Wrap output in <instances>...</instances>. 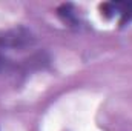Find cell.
<instances>
[{"mask_svg": "<svg viewBox=\"0 0 132 131\" xmlns=\"http://www.w3.org/2000/svg\"><path fill=\"white\" fill-rule=\"evenodd\" d=\"M9 60L5 57V56H2L0 54V72H3V71H8L9 69Z\"/></svg>", "mask_w": 132, "mask_h": 131, "instance_id": "obj_4", "label": "cell"}, {"mask_svg": "<svg viewBox=\"0 0 132 131\" xmlns=\"http://www.w3.org/2000/svg\"><path fill=\"white\" fill-rule=\"evenodd\" d=\"M57 14H59V17L68 23V25H71V26H75L77 25V16H75V11H74V8H72V5H62L59 9H57Z\"/></svg>", "mask_w": 132, "mask_h": 131, "instance_id": "obj_2", "label": "cell"}, {"mask_svg": "<svg viewBox=\"0 0 132 131\" xmlns=\"http://www.w3.org/2000/svg\"><path fill=\"white\" fill-rule=\"evenodd\" d=\"M117 12H120V26H125L126 23L132 22V2H125V3H115Z\"/></svg>", "mask_w": 132, "mask_h": 131, "instance_id": "obj_3", "label": "cell"}, {"mask_svg": "<svg viewBox=\"0 0 132 131\" xmlns=\"http://www.w3.org/2000/svg\"><path fill=\"white\" fill-rule=\"evenodd\" d=\"M34 43V37L31 31L23 26L8 30L0 33V46L2 48H26Z\"/></svg>", "mask_w": 132, "mask_h": 131, "instance_id": "obj_1", "label": "cell"}]
</instances>
